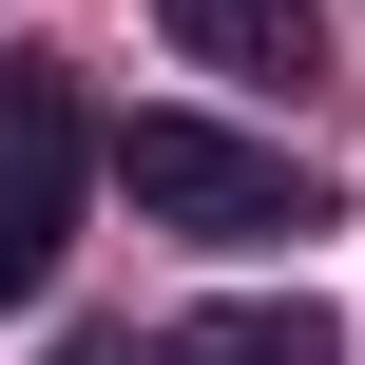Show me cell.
<instances>
[{
  "label": "cell",
  "mask_w": 365,
  "mask_h": 365,
  "mask_svg": "<svg viewBox=\"0 0 365 365\" xmlns=\"http://www.w3.org/2000/svg\"><path fill=\"white\" fill-rule=\"evenodd\" d=\"M115 173H135V212H154V231H192V250L327 231V173H308L289 135H231V115H135V135H115Z\"/></svg>",
  "instance_id": "obj_1"
},
{
  "label": "cell",
  "mask_w": 365,
  "mask_h": 365,
  "mask_svg": "<svg viewBox=\"0 0 365 365\" xmlns=\"http://www.w3.org/2000/svg\"><path fill=\"white\" fill-rule=\"evenodd\" d=\"M77 192H96V115H77L58 77H0V308H38V289H58Z\"/></svg>",
  "instance_id": "obj_2"
},
{
  "label": "cell",
  "mask_w": 365,
  "mask_h": 365,
  "mask_svg": "<svg viewBox=\"0 0 365 365\" xmlns=\"http://www.w3.org/2000/svg\"><path fill=\"white\" fill-rule=\"evenodd\" d=\"M154 19H173L212 77H308V58H327V0H154Z\"/></svg>",
  "instance_id": "obj_3"
},
{
  "label": "cell",
  "mask_w": 365,
  "mask_h": 365,
  "mask_svg": "<svg viewBox=\"0 0 365 365\" xmlns=\"http://www.w3.org/2000/svg\"><path fill=\"white\" fill-rule=\"evenodd\" d=\"M154 365H346V327H327L308 289H289V308L250 289V308H192V327H173V346H154Z\"/></svg>",
  "instance_id": "obj_4"
},
{
  "label": "cell",
  "mask_w": 365,
  "mask_h": 365,
  "mask_svg": "<svg viewBox=\"0 0 365 365\" xmlns=\"http://www.w3.org/2000/svg\"><path fill=\"white\" fill-rule=\"evenodd\" d=\"M58 365H154V346H135V327H77V346H58Z\"/></svg>",
  "instance_id": "obj_5"
}]
</instances>
